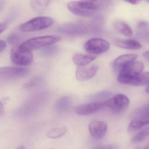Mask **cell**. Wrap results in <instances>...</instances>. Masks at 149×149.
<instances>
[{
    "instance_id": "277c9868",
    "label": "cell",
    "mask_w": 149,
    "mask_h": 149,
    "mask_svg": "<svg viewBox=\"0 0 149 149\" xmlns=\"http://www.w3.org/2000/svg\"><path fill=\"white\" fill-rule=\"evenodd\" d=\"M53 19L51 17H38L22 24L19 29L24 32L37 31L49 28L53 24Z\"/></svg>"
},
{
    "instance_id": "9a60e30c",
    "label": "cell",
    "mask_w": 149,
    "mask_h": 149,
    "mask_svg": "<svg viewBox=\"0 0 149 149\" xmlns=\"http://www.w3.org/2000/svg\"><path fill=\"white\" fill-rule=\"evenodd\" d=\"M114 43L117 47L127 50H139L142 47L139 42L132 39H116Z\"/></svg>"
},
{
    "instance_id": "603a6c76",
    "label": "cell",
    "mask_w": 149,
    "mask_h": 149,
    "mask_svg": "<svg viewBox=\"0 0 149 149\" xmlns=\"http://www.w3.org/2000/svg\"><path fill=\"white\" fill-rule=\"evenodd\" d=\"M6 43L2 40H0V52L3 51L6 48Z\"/></svg>"
},
{
    "instance_id": "8992f818",
    "label": "cell",
    "mask_w": 149,
    "mask_h": 149,
    "mask_svg": "<svg viewBox=\"0 0 149 149\" xmlns=\"http://www.w3.org/2000/svg\"><path fill=\"white\" fill-rule=\"evenodd\" d=\"M105 107L116 113H122L128 107L130 101L124 94H118L104 101Z\"/></svg>"
},
{
    "instance_id": "e0dca14e",
    "label": "cell",
    "mask_w": 149,
    "mask_h": 149,
    "mask_svg": "<svg viewBox=\"0 0 149 149\" xmlns=\"http://www.w3.org/2000/svg\"><path fill=\"white\" fill-rule=\"evenodd\" d=\"M115 28L119 33L127 37H132L133 31L130 26L124 22L119 21L114 24Z\"/></svg>"
},
{
    "instance_id": "6da1fadb",
    "label": "cell",
    "mask_w": 149,
    "mask_h": 149,
    "mask_svg": "<svg viewBox=\"0 0 149 149\" xmlns=\"http://www.w3.org/2000/svg\"><path fill=\"white\" fill-rule=\"evenodd\" d=\"M143 68L142 62L134 60L122 68L118 73L117 81L121 84L132 85L134 80L141 73Z\"/></svg>"
},
{
    "instance_id": "3957f363",
    "label": "cell",
    "mask_w": 149,
    "mask_h": 149,
    "mask_svg": "<svg viewBox=\"0 0 149 149\" xmlns=\"http://www.w3.org/2000/svg\"><path fill=\"white\" fill-rule=\"evenodd\" d=\"M10 58L13 63L21 66H26L32 64L33 53L31 50L22 46L21 45L15 46L10 52Z\"/></svg>"
},
{
    "instance_id": "ffe728a7",
    "label": "cell",
    "mask_w": 149,
    "mask_h": 149,
    "mask_svg": "<svg viewBox=\"0 0 149 149\" xmlns=\"http://www.w3.org/2000/svg\"><path fill=\"white\" fill-rule=\"evenodd\" d=\"M149 85V72L140 73L136 77L135 86Z\"/></svg>"
},
{
    "instance_id": "4fadbf2b",
    "label": "cell",
    "mask_w": 149,
    "mask_h": 149,
    "mask_svg": "<svg viewBox=\"0 0 149 149\" xmlns=\"http://www.w3.org/2000/svg\"><path fill=\"white\" fill-rule=\"evenodd\" d=\"M67 7L72 13L76 15L84 17L94 15L92 12L85 8L80 1L70 2L68 3Z\"/></svg>"
},
{
    "instance_id": "d6986e66",
    "label": "cell",
    "mask_w": 149,
    "mask_h": 149,
    "mask_svg": "<svg viewBox=\"0 0 149 149\" xmlns=\"http://www.w3.org/2000/svg\"><path fill=\"white\" fill-rule=\"evenodd\" d=\"M149 136V127L142 130L137 133L132 139L134 143H139L145 140Z\"/></svg>"
},
{
    "instance_id": "30bf717a",
    "label": "cell",
    "mask_w": 149,
    "mask_h": 149,
    "mask_svg": "<svg viewBox=\"0 0 149 149\" xmlns=\"http://www.w3.org/2000/svg\"><path fill=\"white\" fill-rule=\"evenodd\" d=\"M88 128L91 136L95 139L100 140L106 135L108 127L105 122L94 120L89 123Z\"/></svg>"
},
{
    "instance_id": "5bb4252c",
    "label": "cell",
    "mask_w": 149,
    "mask_h": 149,
    "mask_svg": "<svg viewBox=\"0 0 149 149\" xmlns=\"http://www.w3.org/2000/svg\"><path fill=\"white\" fill-rule=\"evenodd\" d=\"M137 55L135 54H127L121 55L115 59L113 62V67L116 72L119 73L123 67L135 60L137 59Z\"/></svg>"
},
{
    "instance_id": "4316f807",
    "label": "cell",
    "mask_w": 149,
    "mask_h": 149,
    "mask_svg": "<svg viewBox=\"0 0 149 149\" xmlns=\"http://www.w3.org/2000/svg\"><path fill=\"white\" fill-rule=\"evenodd\" d=\"M143 56L145 59L149 61V51L143 52Z\"/></svg>"
},
{
    "instance_id": "5b68a950",
    "label": "cell",
    "mask_w": 149,
    "mask_h": 149,
    "mask_svg": "<svg viewBox=\"0 0 149 149\" xmlns=\"http://www.w3.org/2000/svg\"><path fill=\"white\" fill-rule=\"evenodd\" d=\"M57 36H47L33 38L27 40L21 44L22 46L32 50H37L46 46L52 45L61 40Z\"/></svg>"
},
{
    "instance_id": "cb8c5ba5",
    "label": "cell",
    "mask_w": 149,
    "mask_h": 149,
    "mask_svg": "<svg viewBox=\"0 0 149 149\" xmlns=\"http://www.w3.org/2000/svg\"><path fill=\"white\" fill-rule=\"evenodd\" d=\"M133 4H137L141 2V0H124Z\"/></svg>"
},
{
    "instance_id": "ac0fdd59",
    "label": "cell",
    "mask_w": 149,
    "mask_h": 149,
    "mask_svg": "<svg viewBox=\"0 0 149 149\" xmlns=\"http://www.w3.org/2000/svg\"><path fill=\"white\" fill-rule=\"evenodd\" d=\"M67 131V128L65 126L52 129L48 131L47 136L48 138L51 139H57L63 136L66 134Z\"/></svg>"
},
{
    "instance_id": "83f0119b",
    "label": "cell",
    "mask_w": 149,
    "mask_h": 149,
    "mask_svg": "<svg viewBox=\"0 0 149 149\" xmlns=\"http://www.w3.org/2000/svg\"><path fill=\"white\" fill-rule=\"evenodd\" d=\"M4 111V107L2 102L0 101V115L2 114Z\"/></svg>"
},
{
    "instance_id": "7402d4cb",
    "label": "cell",
    "mask_w": 149,
    "mask_h": 149,
    "mask_svg": "<svg viewBox=\"0 0 149 149\" xmlns=\"http://www.w3.org/2000/svg\"><path fill=\"white\" fill-rule=\"evenodd\" d=\"M8 42L12 44H16L19 42V37L15 34H12L9 36Z\"/></svg>"
},
{
    "instance_id": "4dcf8cb0",
    "label": "cell",
    "mask_w": 149,
    "mask_h": 149,
    "mask_svg": "<svg viewBox=\"0 0 149 149\" xmlns=\"http://www.w3.org/2000/svg\"><path fill=\"white\" fill-rule=\"evenodd\" d=\"M148 147H149V145H148Z\"/></svg>"
},
{
    "instance_id": "7c38bea8",
    "label": "cell",
    "mask_w": 149,
    "mask_h": 149,
    "mask_svg": "<svg viewBox=\"0 0 149 149\" xmlns=\"http://www.w3.org/2000/svg\"><path fill=\"white\" fill-rule=\"evenodd\" d=\"M80 1L88 9L95 14L99 10L108 7L112 0H80Z\"/></svg>"
},
{
    "instance_id": "484cf974",
    "label": "cell",
    "mask_w": 149,
    "mask_h": 149,
    "mask_svg": "<svg viewBox=\"0 0 149 149\" xmlns=\"http://www.w3.org/2000/svg\"><path fill=\"white\" fill-rule=\"evenodd\" d=\"M6 28V25L5 23H0V34Z\"/></svg>"
},
{
    "instance_id": "44dd1931",
    "label": "cell",
    "mask_w": 149,
    "mask_h": 149,
    "mask_svg": "<svg viewBox=\"0 0 149 149\" xmlns=\"http://www.w3.org/2000/svg\"><path fill=\"white\" fill-rule=\"evenodd\" d=\"M149 23L147 21H141L138 22L137 25V29L138 32L141 34L145 33L146 31L149 28Z\"/></svg>"
},
{
    "instance_id": "8fae6325",
    "label": "cell",
    "mask_w": 149,
    "mask_h": 149,
    "mask_svg": "<svg viewBox=\"0 0 149 149\" xmlns=\"http://www.w3.org/2000/svg\"><path fill=\"white\" fill-rule=\"evenodd\" d=\"M104 107H105L104 101L92 102L77 106L74 111L78 115L85 116L97 112Z\"/></svg>"
},
{
    "instance_id": "f1b7e54d",
    "label": "cell",
    "mask_w": 149,
    "mask_h": 149,
    "mask_svg": "<svg viewBox=\"0 0 149 149\" xmlns=\"http://www.w3.org/2000/svg\"><path fill=\"white\" fill-rule=\"evenodd\" d=\"M146 92L148 93L149 94V85L148 87H147V88L146 89Z\"/></svg>"
},
{
    "instance_id": "9c48e42d",
    "label": "cell",
    "mask_w": 149,
    "mask_h": 149,
    "mask_svg": "<svg viewBox=\"0 0 149 149\" xmlns=\"http://www.w3.org/2000/svg\"><path fill=\"white\" fill-rule=\"evenodd\" d=\"M98 70V66L95 64H88L79 66L75 73L76 78L81 81L91 79L96 75Z\"/></svg>"
},
{
    "instance_id": "52a82bcc",
    "label": "cell",
    "mask_w": 149,
    "mask_h": 149,
    "mask_svg": "<svg viewBox=\"0 0 149 149\" xmlns=\"http://www.w3.org/2000/svg\"><path fill=\"white\" fill-rule=\"evenodd\" d=\"M84 48L89 54L96 55L107 51L110 48V45L105 39L95 38L88 40L85 43Z\"/></svg>"
},
{
    "instance_id": "ba28073f",
    "label": "cell",
    "mask_w": 149,
    "mask_h": 149,
    "mask_svg": "<svg viewBox=\"0 0 149 149\" xmlns=\"http://www.w3.org/2000/svg\"><path fill=\"white\" fill-rule=\"evenodd\" d=\"M29 70L23 67L5 66L0 68V80L8 81L24 77L29 73Z\"/></svg>"
},
{
    "instance_id": "f546056e",
    "label": "cell",
    "mask_w": 149,
    "mask_h": 149,
    "mask_svg": "<svg viewBox=\"0 0 149 149\" xmlns=\"http://www.w3.org/2000/svg\"><path fill=\"white\" fill-rule=\"evenodd\" d=\"M146 1H148L149 2V0H146Z\"/></svg>"
},
{
    "instance_id": "d4e9b609",
    "label": "cell",
    "mask_w": 149,
    "mask_h": 149,
    "mask_svg": "<svg viewBox=\"0 0 149 149\" xmlns=\"http://www.w3.org/2000/svg\"><path fill=\"white\" fill-rule=\"evenodd\" d=\"M104 147H102L101 148L104 149H115L116 148V147L115 146L113 145H104Z\"/></svg>"
},
{
    "instance_id": "7a4b0ae2",
    "label": "cell",
    "mask_w": 149,
    "mask_h": 149,
    "mask_svg": "<svg viewBox=\"0 0 149 149\" xmlns=\"http://www.w3.org/2000/svg\"><path fill=\"white\" fill-rule=\"evenodd\" d=\"M133 120L128 127L130 133L137 131L149 124V103L136 109L132 114Z\"/></svg>"
},
{
    "instance_id": "2e32d148",
    "label": "cell",
    "mask_w": 149,
    "mask_h": 149,
    "mask_svg": "<svg viewBox=\"0 0 149 149\" xmlns=\"http://www.w3.org/2000/svg\"><path fill=\"white\" fill-rule=\"evenodd\" d=\"M96 55L89 54L88 55L78 54H75L73 57V62L78 66H82L88 64L96 59Z\"/></svg>"
}]
</instances>
